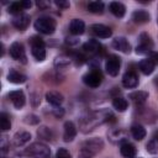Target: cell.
I'll use <instances>...</instances> for the list:
<instances>
[{
	"instance_id": "17",
	"label": "cell",
	"mask_w": 158,
	"mask_h": 158,
	"mask_svg": "<svg viewBox=\"0 0 158 158\" xmlns=\"http://www.w3.org/2000/svg\"><path fill=\"white\" fill-rule=\"evenodd\" d=\"M109 9L111 11L112 15H115L116 17H122L126 12V7L123 4L118 2V1H112L110 5H109Z\"/></svg>"
},
{
	"instance_id": "19",
	"label": "cell",
	"mask_w": 158,
	"mask_h": 158,
	"mask_svg": "<svg viewBox=\"0 0 158 158\" xmlns=\"http://www.w3.org/2000/svg\"><path fill=\"white\" fill-rule=\"evenodd\" d=\"M149 14L146 11V10H136L133 14H132V20L136 22V23H146L149 21Z\"/></svg>"
},
{
	"instance_id": "21",
	"label": "cell",
	"mask_w": 158,
	"mask_h": 158,
	"mask_svg": "<svg viewBox=\"0 0 158 158\" xmlns=\"http://www.w3.org/2000/svg\"><path fill=\"white\" fill-rule=\"evenodd\" d=\"M138 68H139V70H141L143 74L149 75V74H152L153 70H154V63H153L149 58H148V59H142V60L138 63Z\"/></svg>"
},
{
	"instance_id": "9",
	"label": "cell",
	"mask_w": 158,
	"mask_h": 158,
	"mask_svg": "<svg viewBox=\"0 0 158 158\" xmlns=\"http://www.w3.org/2000/svg\"><path fill=\"white\" fill-rule=\"evenodd\" d=\"M122 84L125 88H128V89H133L138 85V77L135 72L132 70H128L123 74L122 77Z\"/></svg>"
},
{
	"instance_id": "24",
	"label": "cell",
	"mask_w": 158,
	"mask_h": 158,
	"mask_svg": "<svg viewBox=\"0 0 158 158\" xmlns=\"http://www.w3.org/2000/svg\"><path fill=\"white\" fill-rule=\"evenodd\" d=\"M83 48H84L86 52H89V53H96V52L100 51L101 44H100L96 40H89L88 42H85V43L83 44Z\"/></svg>"
},
{
	"instance_id": "42",
	"label": "cell",
	"mask_w": 158,
	"mask_h": 158,
	"mask_svg": "<svg viewBox=\"0 0 158 158\" xmlns=\"http://www.w3.org/2000/svg\"><path fill=\"white\" fill-rule=\"evenodd\" d=\"M153 138H154V139H157V141H158V131H156V132H154V133H153Z\"/></svg>"
},
{
	"instance_id": "32",
	"label": "cell",
	"mask_w": 158,
	"mask_h": 158,
	"mask_svg": "<svg viewBox=\"0 0 158 158\" xmlns=\"http://www.w3.org/2000/svg\"><path fill=\"white\" fill-rule=\"evenodd\" d=\"M146 148H147V152L151 153V154H156V153H158V141L154 139V138L151 139V141L147 143Z\"/></svg>"
},
{
	"instance_id": "14",
	"label": "cell",
	"mask_w": 158,
	"mask_h": 158,
	"mask_svg": "<svg viewBox=\"0 0 158 158\" xmlns=\"http://www.w3.org/2000/svg\"><path fill=\"white\" fill-rule=\"evenodd\" d=\"M136 147L128 142L121 143L120 146V153L123 158H135L136 157Z\"/></svg>"
},
{
	"instance_id": "22",
	"label": "cell",
	"mask_w": 158,
	"mask_h": 158,
	"mask_svg": "<svg viewBox=\"0 0 158 158\" xmlns=\"http://www.w3.org/2000/svg\"><path fill=\"white\" fill-rule=\"evenodd\" d=\"M131 133H132V137L136 141H142L146 137V130L141 125H133L131 127Z\"/></svg>"
},
{
	"instance_id": "26",
	"label": "cell",
	"mask_w": 158,
	"mask_h": 158,
	"mask_svg": "<svg viewBox=\"0 0 158 158\" xmlns=\"http://www.w3.org/2000/svg\"><path fill=\"white\" fill-rule=\"evenodd\" d=\"M88 10L93 14H102L104 12V2H101V1H90L88 4Z\"/></svg>"
},
{
	"instance_id": "41",
	"label": "cell",
	"mask_w": 158,
	"mask_h": 158,
	"mask_svg": "<svg viewBox=\"0 0 158 158\" xmlns=\"http://www.w3.org/2000/svg\"><path fill=\"white\" fill-rule=\"evenodd\" d=\"M36 4H37V6H38V7H44V6L47 5V4H44V2H42V1H37Z\"/></svg>"
},
{
	"instance_id": "30",
	"label": "cell",
	"mask_w": 158,
	"mask_h": 158,
	"mask_svg": "<svg viewBox=\"0 0 158 158\" xmlns=\"http://www.w3.org/2000/svg\"><path fill=\"white\" fill-rule=\"evenodd\" d=\"M37 135L40 138L44 139V141H51L52 139V132L48 127H41L38 131H37Z\"/></svg>"
},
{
	"instance_id": "10",
	"label": "cell",
	"mask_w": 158,
	"mask_h": 158,
	"mask_svg": "<svg viewBox=\"0 0 158 158\" xmlns=\"http://www.w3.org/2000/svg\"><path fill=\"white\" fill-rule=\"evenodd\" d=\"M30 23V16L26 14H19L12 19V25L17 30H25Z\"/></svg>"
},
{
	"instance_id": "37",
	"label": "cell",
	"mask_w": 158,
	"mask_h": 158,
	"mask_svg": "<svg viewBox=\"0 0 158 158\" xmlns=\"http://www.w3.org/2000/svg\"><path fill=\"white\" fill-rule=\"evenodd\" d=\"M149 59H151L154 64H158V52H152L151 56H149Z\"/></svg>"
},
{
	"instance_id": "8",
	"label": "cell",
	"mask_w": 158,
	"mask_h": 158,
	"mask_svg": "<svg viewBox=\"0 0 158 158\" xmlns=\"http://www.w3.org/2000/svg\"><path fill=\"white\" fill-rule=\"evenodd\" d=\"M9 99L11 100V102L14 104V106L16 109H21L23 105H25V101H26V98H25V94L22 90H12L9 93Z\"/></svg>"
},
{
	"instance_id": "35",
	"label": "cell",
	"mask_w": 158,
	"mask_h": 158,
	"mask_svg": "<svg viewBox=\"0 0 158 158\" xmlns=\"http://www.w3.org/2000/svg\"><path fill=\"white\" fill-rule=\"evenodd\" d=\"M151 52V49H148V48H144V47H142V46H137L136 47V53L137 54H147V53H149Z\"/></svg>"
},
{
	"instance_id": "18",
	"label": "cell",
	"mask_w": 158,
	"mask_h": 158,
	"mask_svg": "<svg viewBox=\"0 0 158 158\" xmlns=\"http://www.w3.org/2000/svg\"><path fill=\"white\" fill-rule=\"evenodd\" d=\"M26 79H27L26 75L21 74L20 72H17L15 69H11L7 74V80L10 83H14V84H22V83L26 81Z\"/></svg>"
},
{
	"instance_id": "23",
	"label": "cell",
	"mask_w": 158,
	"mask_h": 158,
	"mask_svg": "<svg viewBox=\"0 0 158 158\" xmlns=\"http://www.w3.org/2000/svg\"><path fill=\"white\" fill-rule=\"evenodd\" d=\"M31 52L32 56L36 58V60L42 62L46 58V49L44 46H31Z\"/></svg>"
},
{
	"instance_id": "11",
	"label": "cell",
	"mask_w": 158,
	"mask_h": 158,
	"mask_svg": "<svg viewBox=\"0 0 158 158\" xmlns=\"http://www.w3.org/2000/svg\"><path fill=\"white\" fill-rule=\"evenodd\" d=\"M69 30L73 35L75 36H79V35H83L84 31H85V23L83 20H79V19H73L69 23Z\"/></svg>"
},
{
	"instance_id": "31",
	"label": "cell",
	"mask_w": 158,
	"mask_h": 158,
	"mask_svg": "<svg viewBox=\"0 0 158 158\" xmlns=\"http://www.w3.org/2000/svg\"><path fill=\"white\" fill-rule=\"evenodd\" d=\"M22 9H23V6H22V2L15 1V2H11V4L9 5V10H7V11H9L10 14H14V15H19V14H21Z\"/></svg>"
},
{
	"instance_id": "33",
	"label": "cell",
	"mask_w": 158,
	"mask_h": 158,
	"mask_svg": "<svg viewBox=\"0 0 158 158\" xmlns=\"http://www.w3.org/2000/svg\"><path fill=\"white\" fill-rule=\"evenodd\" d=\"M30 44L31 46H44V42L40 36H32L30 38Z\"/></svg>"
},
{
	"instance_id": "12",
	"label": "cell",
	"mask_w": 158,
	"mask_h": 158,
	"mask_svg": "<svg viewBox=\"0 0 158 158\" xmlns=\"http://www.w3.org/2000/svg\"><path fill=\"white\" fill-rule=\"evenodd\" d=\"M112 47L123 53H130V51H131V46L125 37H116L112 41Z\"/></svg>"
},
{
	"instance_id": "39",
	"label": "cell",
	"mask_w": 158,
	"mask_h": 158,
	"mask_svg": "<svg viewBox=\"0 0 158 158\" xmlns=\"http://www.w3.org/2000/svg\"><path fill=\"white\" fill-rule=\"evenodd\" d=\"M53 111H54V115H56L57 117H59V116H62V115H63V109H62V107L56 106V107L53 109Z\"/></svg>"
},
{
	"instance_id": "1",
	"label": "cell",
	"mask_w": 158,
	"mask_h": 158,
	"mask_svg": "<svg viewBox=\"0 0 158 158\" xmlns=\"http://www.w3.org/2000/svg\"><path fill=\"white\" fill-rule=\"evenodd\" d=\"M25 154L31 158H48L51 154V149L44 143L36 142L26 148Z\"/></svg>"
},
{
	"instance_id": "2",
	"label": "cell",
	"mask_w": 158,
	"mask_h": 158,
	"mask_svg": "<svg viewBox=\"0 0 158 158\" xmlns=\"http://www.w3.org/2000/svg\"><path fill=\"white\" fill-rule=\"evenodd\" d=\"M35 28L41 32V33H44V35H52L56 30V21L51 17H47V16H42V17H38L36 21H35Z\"/></svg>"
},
{
	"instance_id": "15",
	"label": "cell",
	"mask_w": 158,
	"mask_h": 158,
	"mask_svg": "<svg viewBox=\"0 0 158 158\" xmlns=\"http://www.w3.org/2000/svg\"><path fill=\"white\" fill-rule=\"evenodd\" d=\"M30 139H31V133L30 132L20 131V132L15 133V136H14V144L16 147H20V146L26 144Z\"/></svg>"
},
{
	"instance_id": "16",
	"label": "cell",
	"mask_w": 158,
	"mask_h": 158,
	"mask_svg": "<svg viewBox=\"0 0 158 158\" xmlns=\"http://www.w3.org/2000/svg\"><path fill=\"white\" fill-rule=\"evenodd\" d=\"M128 98H130L136 105H142V104H144L146 100L148 99V93H147V91H141V90H138V91L131 93V94L128 95Z\"/></svg>"
},
{
	"instance_id": "36",
	"label": "cell",
	"mask_w": 158,
	"mask_h": 158,
	"mask_svg": "<svg viewBox=\"0 0 158 158\" xmlns=\"http://www.w3.org/2000/svg\"><path fill=\"white\" fill-rule=\"evenodd\" d=\"M56 5H57L58 7H60V9H67V7H69V2H68V1H63V0H57V1H56Z\"/></svg>"
},
{
	"instance_id": "7",
	"label": "cell",
	"mask_w": 158,
	"mask_h": 158,
	"mask_svg": "<svg viewBox=\"0 0 158 158\" xmlns=\"http://www.w3.org/2000/svg\"><path fill=\"white\" fill-rule=\"evenodd\" d=\"M90 30H91V33L99 38H109L112 35L111 28L102 25V23H95L90 27Z\"/></svg>"
},
{
	"instance_id": "40",
	"label": "cell",
	"mask_w": 158,
	"mask_h": 158,
	"mask_svg": "<svg viewBox=\"0 0 158 158\" xmlns=\"http://www.w3.org/2000/svg\"><path fill=\"white\" fill-rule=\"evenodd\" d=\"M21 2H22L23 9H30V7L32 6V2H31V1H21Z\"/></svg>"
},
{
	"instance_id": "4",
	"label": "cell",
	"mask_w": 158,
	"mask_h": 158,
	"mask_svg": "<svg viewBox=\"0 0 158 158\" xmlns=\"http://www.w3.org/2000/svg\"><path fill=\"white\" fill-rule=\"evenodd\" d=\"M120 67H121V60L117 56H110L105 63V69L109 75L111 77H116L120 72Z\"/></svg>"
},
{
	"instance_id": "20",
	"label": "cell",
	"mask_w": 158,
	"mask_h": 158,
	"mask_svg": "<svg viewBox=\"0 0 158 158\" xmlns=\"http://www.w3.org/2000/svg\"><path fill=\"white\" fill-rule=\"evenodd\" d=\"M46 99L53 106H59L63 102V95L59 94L58 91H48L46 94Z\"/></svg>"
},
{
	"instance_id": "13",
	"label": "cell",
	"mask_w": 158,
	"mask_h": 158,
	"mask_svg": "<svg viewBox=\"0 0 158 158\" xmlns=\"http://www.w3.org/2000/svg\"><path fill=\"white\" fill-rule=\"evenodd\" d=\"M77 136V128L72 121H67L64 123V133H63V139L65 142H70L74 139Z\"/></svg>"
},
{
	"instance_id": "5",
	"label": "cell",
	"mask_w": 158,
	"mask_h": 158,
	"mask_svg": "<svg viewBox=\"0 0 158 158\" xmlns=\"http://www.w3.org/2000/svg\"><path fill=\"white\" fill-rule=\"evenodd\" d=\"M102 147H104V142L100 138H90L83 143L81 149L89 152L90 154H95L99 151H101Z\"/></svg>"
},
{
	"instance_id": "29",
	"label": "cell",
	"mask_w": 158,
	"mask_h": 158,
	"mask_svg": "<svg viewBox=\"0 0 158 158\" xmlns=\"http://www.w3.org/2000/svg\"><path fill=\"white\" fill-rule=\"evenodd\" d=\"M69 63H70V58L67 57V56H59V57H57L56 60H54V65H56L57 68H59V69L67 67Z\"/></svg>"
},
{
	"instance_id": "3",
	"label": "cell",
	"mask_w": 158,
	"mask_h": 158,
	"mask_svg": "<svg viewBox=\"0 0 158 158\" xmlns=\"http://www.w3.org/2000/svg\"><path fill=\"white\" fill-rule=\"evenodd\" d=\"M101 80H102V75L98 68H93L89 73H86L83 77V81L90 88H98L101 84Z\"/></svg>"
},
{
	"instance_id": "6",
	"label": "cell",
	"mask_w": 158,
	"mask_h": 158,
	"mask_svg": "<svg viewBox=\"0 0 158 158\" xmlns=\"http://www.w3.org/2000/svg\"><path fill=\"white\" fill-rule=\"evenodd\" d=\"M10 56L16 60H21L22 63H26L25 48H23L22 43H20V42H14L10 46Z\"/></svg>"
},
{
	"instance_id": "25",
	"label": "cell",
	"mask_w": 158,
	"mask_h": 158,
	"mask_svg": "<svg viewBox=\"0 0 158 158\" xmlns=\"http://www.w3.org/2000/svg\"><path fill=\"white\" fill-rule=\"evenodd\" d=\"M112 106H114V109H116L117 111L122 112V111H125V110L127 109L128 102H127L126 99L117 96V98H114V100H112Z\"/></svg>"
},
{
	"instance_id": "28",
	"label": "cell",
	"mask_w": 158,
	"mask_h": 158,
	"mask_svg": "<svg viewBox=\"0 0 158 158\" xmlns=\"http://www.w3.org/2000/svg\"><path fill=\"white\" fill-rule=\"evenodd\" d=\"M0 127H1L2 131H7V130H10V127H11L10 118H9V116H7L5 112H1V114H0Z\"/></svg>"
},
{
	"instance_id": "27",
	"label": "cell",
	"mask_w": 158,
	"mask_h": 158,
	"mask_svg": "<svg viewBox=\"0 0 158 158\" xmlns=\"http://www.w3.org/2000/svg\"><path fill=\"white\" fill-rule=\"evenodd\" d=\"M139 46H142L144 48H148V49H152L153 42H152L151 37L147 33H141L139 35Z\"/></svg>"
},
{
	"instance_id": "38",
	"label": "cell",
	"mask_w": 158,
	"mask_h": 158,
	"mask_svg": "<svg viewBox=\"0 0 158 158\" xmlns=\"http://www.w3.org/2000/svg\"><path fill=\"white\" fill-rule=\"evenodd\" d=\"M91 156H93V154H90L89 152L81 149L80 153H79V156H78V158H91Z\"/></svg>"
},
{
	"instance_id": "34",
	"label": "cell",
	"mask_w": 158,
	"mask_h": 158,
	"mask_svg": "<svg viewBox=\"0 0 158 158\" xmlns=\"http://www.w3.org/2000/svg\"><path fill=\"white\" fill-rule=\"evenodd\" d=\"M56 158H72V156L65 148H59L56 153Z\"/></svg>"
}]
</instances>
